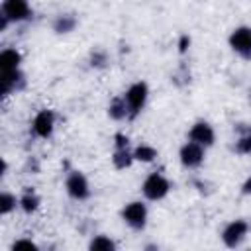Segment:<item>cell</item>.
Segmentation results:
<instances>
[{"label":"cell","instance_id":"cell-1","mask_svg":"<svg viewBox=\"0 0 251 251\" xmlns=\"http://www.w3.org/2000/svg\"><path fill=\"white\" fill-rule=\"evenodd\" d=\"M147 94H149V90H147V84L145 82H135V84H131L127 88L126 102H127V108H129V116L131 118H135L143 110V106L147 102Z\"/></svg>","mask_w":251,"mask_h":251},{"label":"cell","instance_id":"cell-2","mask_svg":"<svg viewBox=\"0 0 251 251\" xmlns=\"http://www.w3.org/2000/svg\"><path fill=\"white\" fill-rule=\"evenodd\" d=\"M169 188H171L169 180L163 175H159V173L149 175L145 178V182H143V194L149 200H161V198H165L169 194Z\"/></svg>","mask_w":251,"mask_h":251},{"label":"cell","instance_id":"cell-3","mask_svg":"<svg viewBox=\"0 0 251 251\" xmlns=\"http://www.w3.org/2000/svg\"><path fill=\"white\" fill-rule=\"evenodd\" d=\"M122 216H124L126 224L131 226L133 229H143L145 224H147V208H145V204H141V202H129V204L124 208Z\"/></svg>","mask_w":251,"mask_h":251},{"label":"cell","instance_id":"cell-4","mask_svg":"<svg viewBox=\"0 0 251 251\" xmlns=\"http://www.w3.org/2000/svg\"><path fill=\"white\" fill-rule=\"evenodd\" d=\"M229 45L243 59H251V27H237L229 35Z\"/></svg>","mask_w":251,"mask_h":251},{"label":"cell","instance_id":"cell-5","mask_svg":"<svg viewBox=\"0 0 251 251\" xmlns=\"http://www.w3.org/2000/svg\"><path fill=\"white\" fill-rule=\"evenodd\" d=\"M65 186H67L69 196L75 198V200H84V198L90 196L88 180H86V176H84L82 173H76V171L71 173L69 178H67V182H65Z\"/></svg>","mask_w":251,"mask_h":251},{"label":"cell","instance_id":"cell-6","mask_svg":"<svg viewBox=\"0 0 251 251\" xmlns=\"http://www.w3.org/2000/svg\"><path fill=\"white\" fill-rule=\"evenodd\" d=\"M2 14L10 22H24V20H27L31 16V10H29L27 0H4Z\"/></svg>","mask_w":251,"mask_h":251},{"label":"cell","instance_id":"cell-7","mask_svg":"<svg viewBox=\"0 0 251 251\" xmlns=\"http://www.w3.org/2000/svg\"><path fill=\"white\" fill-rule=\"evenodd\" d=\"M247 229H249L247 222L235 220V222H231V224L226 226V229H224V233H222V239H224V243H226L227 247H237V245L245 239Z\"/></svg>","mask_w":251,"mask_h":251},{"label":"cell","instance_id":"cell-8","mask_svg":"<svg viewBox=\"0 0 251 251\" xmlns=\"http://www.w3.org/2000/svg\"><path fill=\"white\" fill-rule=\"evenodd\" d=\"M33 133L37 137H49L55 127V114L51 110H41L33 118Z\"/></svg>","mask_w":251,"mask_h":251},{"label":"cell","instance_id":"cell-9","mask_svg":"<svg viewBox=\"0 0 251 251\" xmlns=\"http://www.w3.org/2000/svg\"><path fill=\"white\" fill-rule=\"evenodd\" d=\"M202 161H204V149H202V145H198V143H194V141L182 145V149H180V163H182L184 167L194 169V167H198Z\"/></svg>","mask_w":251,"mask_h":251},{"label":"cell","instance_id":"cell-10","mask_svg":"<svg viewBox=\"0 0 251 251\" xmlns=\"http://www.w3.org/2000/svg\"><path fill=\"white\" fill-rule=\"evenodd\" d=\"M188 135H190V141H194L202 147H208V145L214 143V129L206 122H196Z\"/></svg>","mask_w":251,"mask_h":251},{"label":"cell","instance_id":"cell-11","mask_svg":"<svg viewBox=\"0 0 251 251\" xmlns=\"http://www.w3.org/2000/svg\"><path fill=\"white\" fill-rule=\"evenodd\" d=\"M24 86V75L16 69V71H4L2 73V92L10 94L12 90H18Z\"/></svg>","mask_w":251,"mask_h":251},{"label":"cell","instance_id":"cell-12","mask_svg":"<svg viewBox=\"0 0 251 251\" xmlns=\"http://www.w3.org/2000/svg\"><path fill=\"white\" fill-rule=\"evenodd\" d=\"M22 63V55L16 51V49H4L0 53V67H2V73L4 71H16Z\"/></svg>","mask_w":251,"mask_h":251},{"label":"cell","instance_id":"cell-13","mask_svg":"<svg viewBox=\"0 0 251 251\" xmlns=\"http://www.w3.org/2000/svg\"><path fill=\"white\" fill-rule=\"evenodd\" d=\"M108 114L114 120H124L126 116H129V108H127L126 98H114L108 106Z\"/></svg>","mask_w":251,"mask_h":251},{"label":"cell","instance_id":"cell-14","mask_svg":"<svg viewBox=\"0 0 251 251\" xmlns=\"http://www.w3.org/2000/svg\"><path fill=\"white\" fill-rule=\"evenodd\" d=\"M112 161H114V167L116 169H127L131 165V161H133V155L127 149H116Z\"/></svg>","mask_w":251,"mask_h":251},{"label":"cell","instance_id":"cell-15","mask_svg":"<svg viewBox=\"0 0 251 251\" xmlns=\"http://www.w3.org/2000/svg\"><path fill=\"white\" fill-rule=\"evenodd\" d=\"M92 251H114L116 249V243L110 239V237H106V235H96L92 241H90V245H88Z\"/></svg>","mask_w":251,"mask_h":251},{"label":"cell","instance_id":"cell-16","mask_svg":"<svg viewBox=\"0 0 251 251\" xmlns=\"http://www.w3.org/2000/svg\"><path fill=\"white\" fill-rule=\"evenodd\" d=\"M75 25H76V20H75L73 16H69V14L59 16V18L55 20V24H53V27H55L57 33H67V31H71Z\"/></svg>","mask_w":251,"mask_h":251},{"label":"cell","instance_id":"cell-17","mask_svg":"<svg viewBox=\"0 0 251 251\" xmlns=\"http://www.w3.org/2000/svg\"><path fill=\"white\" fill-rule=\"evenodd\" d=\"M157 157V151L151 147V145H139L135 151H133V159L137 161H143V163H149Z\"/></svg>","mask_w":251,"mask_h":251},{"label":"cell","instance_id":"cell-18","mask_svg":"<svg viewBox=\"0 0 251 251\" xmlns=\"http://www.w3.org/2000/svg\"><path fill=\"white\" fill-rule=\"evenodd\" d=\"M20 206H22V210H24V212L31 214V212H35V210H37V206H39V198H37L33 192H29V190H27V192L22 196Z\"/></svg>","mask_w":251,"mask_h":251},{"label":"cell","instance_id":"cell-19","mask_svg":"<svg viewBox=\"0 0 251 251\" xmlns=\"http://www.w3.org/2000/svg\"><path fill=\"white\" fill-rule=\"evenodd\" d=\"M14 206H16V196H12L8 192H2L0 194V212L8 214L10 210H14Z\"/></svg>","mask_w":251,"mask_h":251},{"label":"cell","instance_id":"cell-20","mask_svg":"<svg viewBox=\"0 0 251 251\" xmlns=\"http://www.w3.org/2000/svg\"><path fill=\"white\" fill-rule=\"evenodd\" d=\"M235 149H237V153H251V127H249V131L237 141Z\"/></svg>","mask_w":251,"mask_h":251},{"label":"cell","instance_id":"cell-21","mask_svg":"<svg viewBox=\"0 0 251 251\" xmlns=\"http://www.w3.org/2000/svg\"><path fill=\"white\" fill-rule=\"evenodd\" d=\"M12 247L14 249H37V245L33 241H29V239H18Z\"/></svg>","mask_w":251,"mask_h":251},{"label":"cell","instance_id":"cell-22","mask_svg":"<svg viewBox=\"0 0 251 251\" xmlns=\"http://www.w3.org/2000/svg\"><path fill=\"white\" fill-rule=\"evenodd\" d=\"M104 61H106V55H104V53H94V55H92V65H94V67H102Z\"/></svg>","mask_w":251,"mask_h":251},{"label":"cell","instance_id":"cell-23","mask_svg":"<svg viewBox=\"0 0 251 251\" xmlns=\"http://www.w3.org/2000/svg\"><path fill=\"white\" fill-rule=\"evenodd\" d=\"M116 145L118 149H127V137L122 133H116Z\"/></svg>","mask_w":251,"mask_h":251},{"label":"cell","instance_id":"cell-24","mask_svg":"<svg viewBox=\"0 0 251 251\" xmlns=\"http://www.w3.org/2000/svg\"><path fill=\"white\" fill-rule=\"evenodd\" d=\"M188 45H190V39H188V35H182V37H180V43H178V49H180V53H184Z\"/></svg>","mask_w":251,"mask_h":251},{"label":"cell","instance_id":"cell-25","mask_svg":"<svg viewBox=\"0 0 251 251\" xmlns=\"http://www.w3.org/2000/svg\"><path fill=\"white\" fill-rule=\"evenodd\" d=\"M241 192H243V194H251V176H249V178L243 182V186H241Z\"/></svg>","mask_w":251,"mask_h":251}]
</instances>
